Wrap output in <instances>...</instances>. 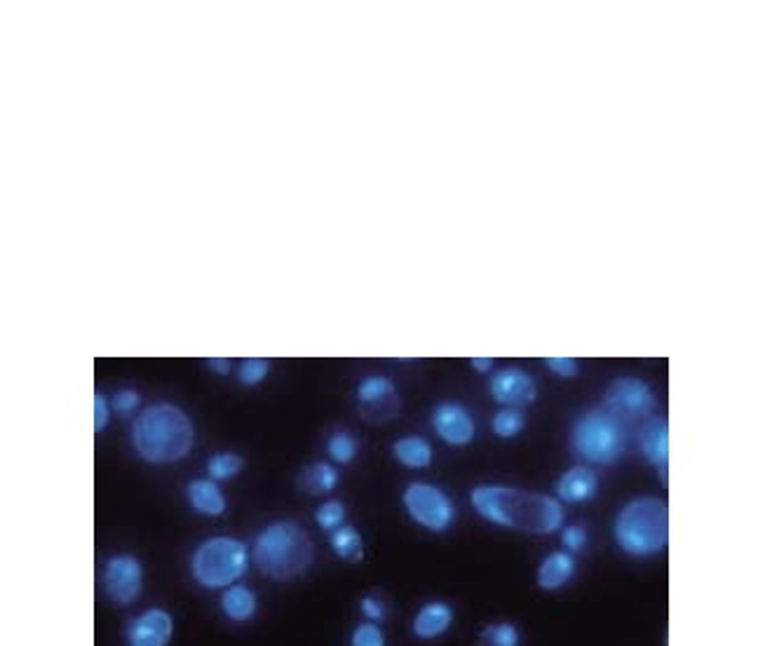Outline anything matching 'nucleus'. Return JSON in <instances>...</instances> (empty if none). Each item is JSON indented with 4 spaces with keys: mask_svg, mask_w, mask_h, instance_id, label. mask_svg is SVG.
<instances>
[{
    "mask_svg": "<svg viewBox=\"0 0 765 646\" xmlns=\"http://www.w3.org/2000/svg\"><path fill=\"white\" fill-rule=\"evenodd\" d=\"M345 515H348V508H345V503L341 499H329L315 510V522H317V527L327 531V534H331V531L343 527Z\"/></svg>",
    "mask_w": 765,
    "mask_h": 646,
    "instance_id": "27",
    "label": "nucleus"
},
{
    "mask_svg": "<svg viewBox=\"0 0 765 646\" xmlns=\"http://www.w3.org/2000/svg\"><path fill=\"white\" fill-rule=\"evenodd\" d=\"M249 557L261 576L287 583L301 578L315 562V543L296 520H275L256 534Z\"/></svg>",
    "mask_w": 765,
    "mask_h": 646,
    "instance_id": "3",
    "label": "nucleus"
},
{
    "mask_svg": "<svg viewBox=\"0 0 765 646\" xmlns=\"http://www.w3.org/2000/svg\"><path fill=\"white\" fill-rule=\"evenodd\" d=\"M470 365L479 374H489V372H493V367H496V360L493 358H472Z\"/></svg>",
    "mask_w": 765,
    "mask_h": 646,
    "instance_id": "36",
    "label": "nucleus"
},
{
    "mask_svg": "<svg viewBox=\"0 0 765 646\" xmlns=\"http://www.w3.org/2000/svg\"><path fill=\"white\" fill-rule=\"evenodd\" d=\"M186 499L188 503H191L195 513L205 517H221L228 508L226 496H223L219 482L209 480V477H198V480L188 482Z\"/></svg>",
    "mask_w": 765,
    "mask_h": 646,
    "instance_id": "16",
    "label": "nucleus"
},
{
    "mask_svg": "<svg viewBox=\"0 0 765 646\" xmlns=\"http://www.w3.org/2000/svg\"><path fill=\"white\" fill-rule=\"evenodd\" d=\"M615 543L629 557H653L669 538V508L655 496H636L618 510L613 522Z\"/></svg>",
    "mask_w": 765,
    "mask_h": 646,
    "instance_id": "4",
    "label": "nucleus"
},
{
    "mask_svg": "<svg viewBox=\"0 0 765 646\" xmlns=\"http://www.w3.org/2000/svg\"><path fill=\"white\" fill-rule=\"evenodd\" d=\"M392 456H395V459L406 468L423 470V468H430L435 452H432V444L425 440V437L404 435L392 444Z\"/></svg>",
    "mask_w": 765,
    "mask_h": 646,
    "instance_id": "21",
    "label": "nucleus"
},
{
    "mask_svg": "<svg viewBox=\"0 0 765 646\" xmlns=\"http://www.w3.org/2000/svg\"><path fill=\"white\" fill-rule=\"evenodd\" d=\"M470 503L486 522L521 534L547 536L564 527V506L543 491L510 484H479L470 491Z\"/></svg>",
    "mask_w": 765,
    "mask_h": 646,
    "instance_id": "1",
    "label": "nucleus"
},
{
    "mask_svg": "<svg viewBox=\"0 0 765 646\" xmlns=\"http://www.w3.org/2000/svg\"><path fill=\"white\" fill-rule=\"evenodd\" d=\"M207 365L212 367L216 374H223V376L233 372V362H230L228 358H209V360H207Z\"/></svg>",
    "mask_w": 765,
    "mask_h": 646,
    "instance_id": "35",
    "label": "nucleus"
},
{
    "mask_svg": "<svg viewBox=\"0 0 765 646\" xmlns=\"http://www.w3.org/2000/svg\"><path fill=\"white\" fill-rule=\"evenodd\" d=\"M554 489H557V499L561 503L578 506V503H587L597 496L599 477L590 466H573L559 477Z\"/></svg>",
    "mask_w": 765,
    "mask_h": 646,
    "instance_id": "15",
    "label": "nucleus"
},
{
    "mask_svg": "<svg viewBox=\"0 0 765 646\" xmlns=\"http://www.w3.org/2000/svg\"><path fill=\"white\" fill-rule=\"evenodd\" d=\"M245 468V459L235 452H219L212 454L207 461V477L214 482L233 480L240 470Z\"/></svg>",
    "mask_w": 765,
    "mask_h": 646,
    "instance_id": "25",
    "label": "nucleus"
},
{
    "mask_svg": "<svg viewBox=\"0 0 765 646\" xmlns=\"http://www.w3.org/2000/svg\"><path fill=\"white\" fill-rule=\"evenodd\" d=\"M108 419H111V402H106V397L101 393H94V430L101 433Z\"/></svg>",
    "mask_w": 765,
    "mask_h": 646,
    "instance_id": "33",
    "label": "nucleus"
},
{
    "mask_svg": "<svg viewBox=\"0 0 765 646\" xmlns=\"http://www.w3.org/2000/svg\"><path fill=\"white\" fill-rule=\"evenodd\" d=\"M130 435L134 452L153 466L186 459L195 444L193 421L172 402H155L141 409L132 421Z\"/></svg>",
    "mask_w": 765,
    "mask_h": 646,
    "instance_id": "2",
    "label": "nucleus"
},
{
    "mask_svg": "<svg viewBox=\"0 0 765 646\" xmlns=\"http://www.w3.org/2000/svg\"><path fill=\"white\" fill-rule=\"evenodd\" d=\"M406 515L423 529L444 534L456 524V503L442 487L430 482H411L402 491Z\"/></svg>",
    "mask_w": 765,
    "mask_h": 646,
    "instance_id": "7",
    "label": "nucleus"
},
{
    "mask_svg": "<svg viewBox=\"0 0 765 646\" xmlns=\"http://www.w3.org/2000/svg\"><path fill=\"white\" fill-rule=\"evenodd\" d=\"M360 609H362L364 618H369L371 623H378V621H383V618H385V607H383V602L378 600L376 595L362 597V600H360Z\"/></svg>",
    "mask_w": 765,
    "mask_h": 646,
    "instance_id": "34",
    "label": "nucleus"
},
{
    "mask_svg": "<svg viewBox=\"0 0 765 646\" xmlns=\"http://www.w3.org/2000/svg\"><path fill=\"white\" fill-rule=\"evenodd\" d=\"M521 635L514 623H491L477 635V646H519Z\"/></svg>",
    "mask_w": 765,
    "mask_h": 646,
    "instance_id": "26",
    "label": "nucleus"
},
{
    "mask_svg": "<svg viewBox=\"0 0 765 646\" xmlns=\"http://www.w3.org/2000/svg\"><path fill=\"white\" fill-rule=\"evenodd\" d=\"M268 374H270V360L266 358H245L238 367V381L247 388L259 386V383L268 379Z\"/></svg>",
    "mask_w": 765,
    "mask_h": 646,
    "instance_id": "28",
    "label": "nucleus"
},
{
    "mask_svg": "<svg viewBox=\"0 0 765 646\" xmlns=\"http://www.w3.org/2000/svg\"><path fill=\"white\" fill-rule=\"evenodd\" d=\"M545 365L552 374L561 376V379H573L580 372V362L575 358H545Z\"/></svg>",
    "mask_w": 765,
    "mask_h": 646,
    "instance_id": "32",
    "label": "nucleus"
},
{
    "mask_svg": "<svg viewBox=\"0 0 765 646\" xmlns=\"http://www.w3.org/2000/svg\"><path fill=\"white\" fill-rule=\"evenodd\" d=\"M139 405H141V395L134 388L118 390V393H115L113 400H111V409L113 412H118L120 416L134 414L139 409Z\"/></svg>",
    "mask_w": 765,
    "mask_h": 646,
    "instance_id": "31",
    "label": "nucleus"
},
{
    "mask_svg": "<svg viewBox=\"0 0 765 646\" xmlns=\"http://www.w3.org/2000/svg\"><path fill=\"white\" fill-rule=\"evenodd\" d=\"M453 623V609L446 602H430L421 607V611L414 616V623H411V632L418 639H437L446 635V630L451 628Z\"/></svg>",
    "mask_w": 765,
    "mask_h": 646,
    "instance_id": "17",
    "label": "nucleus"
},
{
    "mask_svg": "<svg viewBox=\"0 0 765 646\" xmlns=\"http://www.w3.org/2000/svg\"><path fill=\"white\" fill-rule=\"evenodd\" d=\"M221 611L228 621L233 623H247L256 616V609H259V600L247 585H230V588L223 590L221 595Z\"/></svg>",
    "mask_w": 765,
    "mask_h": 646,
    "instance_id": "20",
    "label": "nucleus"
},
{
    "mask_svg": "<svg viewBox=\"0 0 765 646\" xmlns=\"http://www.w3.org/2000/svg\"><path fill=\"white\" fill-rule=\"evenodd\" d=\"M432 428L439 440L449 447H467L477 435L475 416L470 414L463 402L444 400L432 409Z\"/></svg>",
    "mask_w": 765,
    "mask_h": 646,
    "instance_id": "12",
    "label": "nucleus"
},
{
    "mask_svg": "<svg viewBox=\"0 0 765 646\" xmlns=\"http://www.w3.org/2000/svg\"><path fill=\"white\" fill-rule=\"evenodd\" d=\"M357 409L360 416L371 426L395 421L402 412V397L397 393V386L392 379L383 374H369L357 383L355 390Z\"/></svg>",
    "mask_w": 765,
    "mask_h": 646,
    "instance_id": "9",
    "label": "nucleus"
},
{
    "mask_svg": "<svg viewBox=\"0 0 765 646\" xmlns=\"http://www.w3.org/2000/svg\"><path fill=\"white\" fill-rule=\"evenodd\" d=\"M144 567L134 555H115L104 567V590L115 604L130 607L139 600Z\"/></svg>",
    "mask_w": 765,
    "mask_h": 646,
    "instance_id": "11",
    "label": "nucleus"
},
{
    "mask_svg": "<svg viewBox=\"0 0 765 646\" xmlns=\"http://www.w3.org/2000/svg\"><path fill=\"white\" fill-rule=\"evenodd\" d=\"M174 632V618L165 609H148L127 628L130 646H167Z\"/></svg>",
    "mask_w": 765,
    "mask_h": 646,
    "instance_id": "14",
    "label": "nucleus"
},
{
    "mask_svg": "<svg viewBox=\"0 0 765 646\" xmlns=\"http://www.w3.org/2000/svg\"><path fill=\"white\" fill-rule=\"evenodd\" d=\"M587 541H590V534L582 524H568V527H561V543H564L566 553H582L587 548Z\"/></svg>",
    "mask_w": 765,
    "mask_h": 646,
    "instance_id": "30",
    "label": "nucleus"
},
{
    "mask_svg": "<svg viewBox=\"0 0 765 646\" xmlns=\"http://www.w3.org/2000/svg\"><path fill=\"white\" fill-rule=\"evenodd\" d=\"M350 646H385V632L378 623H360L352 630Z\"/></svg>",
    "mask_w": 765,
    "mask_h": 646,
    "instance_id": "29",
    "label": "nucleus"
},
{
    "mask_svg": "<svg viewBox=\"0 0 765 646\" xmlns=\"http://www.w3.org/2000/svg\"><path fill=\"white\" fill-rule=\"evenodd\" d=\"M329 545L338 560L348 564H357L364 560V538L360 531L352 527V524H343V527L331 531Z\"/></svg>",
    "mask_w": 765,
    "mask_h": 646,
    "instance_id": "22",
    "label": "nucleus"
},
{
    "mask_svg": "<svg viewBox=\"0 0 765 646\" xmlns=\"http://www.w3.org/2000/svg\"><path fill=\"white\" fill-rule=\"evenodd\" d=\"M604 409L613 416L632 426V423H641L651 419L655 412V393L643 379L636 376H618L608 383L604 393Z\"/></svg>",
    "mask_w": 765,
    "mask_h": 646,
    "instance_id": "8",
    "label": "nucleus"
},
{
    "mask_svg": "<svg viewBox=\"0 0 765 646\" xmlns=\"http://www.w3.org/2000/svg\"><path fill=\"white\" fill-rule=\"evenodd\" d=\"M639 449L651 466L660 470L662 484H667V466H669V423L665 416H651L639 426L636 433Z\"/></svg>",
    "mask_w": 765,
    "mask_h": 646,
    "instance_id": "13",
    "label": "nucleus"
},
{
    "mask_svg": "<svg viewBox=\"0 0 765 646\" xmlns=\"http://www.w3.org/2000/svg\"><path fill=\"white\" fill-rule=\"evenodd\" d=\"M573 576H575V557L571 553H566V550H554V553H550L543 562H540L536 581L540 590L552 592V590L564 588Z\"/></svg>",
    "mask_w": 765,
    "mask_h": 646,
    "instance_id": "18",
    "label": "nucleus"
},
{
    "mask_svg": "<svg viewBox=\"0 0 765 646\" xmlns=\"http://www.w3.org/2000/svg\"><path fill=\"white\" fill-rule=\"evenodd\" d=\"M249 548L233 536H214L202 541L191 557V574L202 588H230L247 574Z\"/></svg>",
    "mask_w": 765,
    "mask_h": 646,
    "instance_id": "6",
    "label": "nucleus"
},
{
    "mask_svg": "<svg viewBox=\"0 0 765 646\" xmlns=\"http://www.w3.org/2000/svg\"><path fill=\"white\" fill-rule=\"evenodd\" d=\"M489 393L498 405L526 409L538 400V381L524 367L510 365L496 369L489 381Z\"/></svg>",
    "mask_w": 765,
    "mask_h": 646,
    "instance_id": "10",
    "label": "nucleus"
},
{
    "mask_svg": "<svg viewBox=\"0 0 765 646\" xmlns=\"http://www.w3.org/2000/svg\"><path fill=\"white\" fill-rule=\"evenodd\" d=\"M338 470L329 461L308 463L296 475V489L306 496H327L336 489Z\"/></svg>",
    "mask_w": 765,
    "mask_h": 646,
    "instance_id": "19",
    "label": "nucleus"
},
{
    "mask_svg": "<svg viewBox=\"0 0 765 646\" xmlns=\"http://www.w3.org/2000/svg\"><path fill=\"white\" fill-rule=\"evenodd\" d=\"M327 454L331 461L348 466V463L355 461L357 454H360V442H357V437L348 433V430H336L327 440Z\"/></svg>",
    "mask_w": 765,
    "mask_h": 646,
    "instance_id": "23",
    "label": "nucleus"
},
{
    "mask_svg": "<svg viewBox=\"0 0 765 646\" xmlns=\"http://www.w3.org/2000/svg\"><path fill=\"white\" fill-rule=\"evenodd\" d=\"M571 452L590 466H613L629 444V426L604 407L587 409L573 421Z\"/></svg>",
    "mask_w": 765,
    "mask_h": 646,
    "instance_id": "5",
    "label": "nucleus"
},
{
    "mask_svg": "<svg viewBox=\"0 0 765 646\" xmlns=\"http://www.w3.org/2000/svg\"><path fill=\"white\" fill-rule=\"evenodd\" d=\"M524 428H526V416L521 409L503 407L491 416V430L493 435L500 437V440H512V437H517Z\"/></svg>",
    "mask_w": 765,
    "mask_h": 646,
    "instance_id": "24",
    "label": "nucleus"
}]
</instances>
